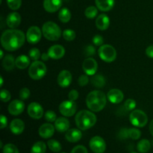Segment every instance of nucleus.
<instances>
[{"instance_id": "nucleus-1", "label": "nucleus", "mask_w": 153, "mask_h": 153, "mask_svg": "<svg viewBox=\"0 0 153 153\" xmlns=\"http://www.w3.org/2000/svg\"><path fill=\"white\" fill-rule=\"evenodd\" d=\"M25 35L22 31L10 28L4 31L1 37V43L5 50L12 52L19 49L23 46Z\"/></svg>"}, {"instance_id": "nucleus-2", "label": "nucleus", "mask_w": 153, "mask_h": 153, "mask_svg": "<svg viewBox=\"0 0 153 153\" xmlns=\"http://www.w3.org/2000/svg\"><path fill=\"white\" fill-rule=\"evenodd\" d=\"M107 103V97L101 91H94L88 94L86 98V104L88 108L94 112L102 110Z\"/></svg>"}, {"instance_id": "nucleus-3", "label": "nucleus", "mask_w": 153, "mask_h": 153, "mask_svg": "<svg viewBox=\"0 0 153 153\" xmlns=\"http://www.w3.org/2000/svg\"><path fill=\"white\" fill-rule=\"evenodd\" d=\"M97 116L93 112L88 110H82L77 113L75 121L78 128L80 130H88L92 128L97 123Z\"/></svg>"}, {"instance_id": "nucleus-4", "label": "nucleus", "mask_w": 153, "mask_h": 153, "mask_svg": "<svg viewBox=\"0 0 153 153\" xmlns=\"http://www.w3.org/2000/svg\"><path fill=\"white\" fill-rule=\"evenodd\" d=\"M42 32L45 38L50 41H57L61 36V30L60 27L52 21L46 22L43 24Z\"/></svg>"}, {"instance_id": "nucleus-5", "label": "nucleus", "mask_w": 153, "mask_h": 153, "mask_svg": "<svg viewBox=\"0 0 153 153\" xmlns=\"http://www.w3.org/2000/svg\"><path fill=\"white\" fill-rule=\"evenodd\" d=\"M47 68L44 63L42 61H34L30 65L28 69V76L34 80H40L46 76Z\"/></svg>"}, {"instance_id": "nucleus-6", "label": "nucleus", "mask_w": 153, "mask_h": 153, "mask_svg": "<svg viewBox=\"0 0 153 153\" xmlns=\"http://www.w3.org/2000/svg\"><path fill=\"white\" fill-rule=\"evenodd\" d=\"M100 58L105 62H113L117 58V51L114 46L109 44L102 45L98 49Z\"/></svg>"}, {"instance_id": "nucleus-7", "label": "nucleus", "mask_w": 153, "mask_h": 153, "mask_svg": "<svg viewBox=\"0 0 153 153\" xmlns=\"http://www.w3.org/2000/svg\"><path fill=\"white\" fill-rule=\"evenodd\" d=\"M129 120L134 126L142 128L147 124L148 117L144 111L137 109L131 112L129 115Z\"/></svg>"}, {"instance_id": "nucleus-8", "label": "nucleus", "mask_w": 153, "mask_h": 153, "mask_svg": "<svg viewBox=\"0 0 153 153\" xmlns=\"http://www.w3.org/2000/svg\"><path fill=\"white\" fill-rule=\"evenodd\" d=\"M77 110V105L75 102L71 100L64 101L60 104L59 111L65 117H72L76 114Z\"/></svg>"}, {"instance_id": "nucleus-9", "label": "nucleus", "mask_w": 153, "mask_h": 153, "mask_svg": "<svg viewBox=\"0 0 153 153\" xmlns=\"http://www.w3.org/2000/svg\"><path fill=\"white\" fill-rule=\"evenodd\" d=\"M89 146L94 153H104L106 149V143L100 136H94L91 139Z\"/></svg>"}, {"instance_id": "nucleus-10", "label": "nucleus", "mask_w": 153, "mask_h": 153, "mask_svg": "<svg viewBox=\"0 0 153 153\" xmlns=\"http://www.w3.org/2000/svg\"><path fill=\"white\" fill-rule=\"evenodd\" d=\"M42 31L39 27L31 26L26 32L27 41L31 44H36L40 40L42 37Z\"/></svg>"}, {"instance_id": "nucleus-11", "label": "nucleus", "mask_w": 153, "mask_h": 153, "mask_svg": "<svg viewBox=\"0 0 153 153\" xmlns=\"http://www.w3.org/2000/svg\"><path fill=\"white\" fill-rule=\"evenodd\" d=\"M98 69V64L94 58H87L82 63V70L88 76H94Z\"/></svg>"}, {"instance_id": "nucleus-12", "label": "nucleus", "mask_w": 153, "mask_h": 153, "mask_svg": "<svg viewBox=\"0 0 153 153\" xmlns=\"http://www.w3.org/2000/svg\"><path fill=\"white\" fill-rule=\"evenodd\" d=\"M27 111L28 114L34 120L40 119L43 115V108L37 102L30 103L28 106Z\"/></svg>"}, {"instance_id": "nucleus-13", "label": "nucleus", "mask_w": 153, "mask_h": 153, "mask_svg": "<svg viewBox=\"0 0 153 153\" xmlns=\"http://www.w3.org/2000/svg\"><path fill=\"white\" fill-rule=\"evenodd\" d=\"M8 112L11 115L17 116L21 114L25 109V104L22 100H14L9 104L8 105Z\"/></svg>"}, {"instance_id": "nucleus-14", "label": "nucleus", "mask_w": 153, "mask_h": 153, "mask_svg": "<svg viewBox=\"0 0 153 153\" xmlns=\"http://www.w3.org/2000/svg\"><path fill=\"white\" fill-rule=\"evenodd\" d=\"M72 79H73V78H72L71 73L68 70H64L60 72V73L58 74L57 81H58V85L61 88H64L70 86L72 82Z\"/></svg>"}, {"instance_id": "nucleus-15", "label": "nucleus", "mask_w": 153, "mask_h": 153, "mask_svg": "<svg viewBox=\"0 0 153 153\" xmlns=\"http://www.w3.org/2000/svg\"><path fill=\"white\" fill-rule=\"evenodd\" d=\"M48 54H49L50 58L54 60H58L62 58L65 55V49L61 45H53L51 46L48 50Z\"/></svg>"}, {"instance_id": "nucleus-16", "label": "nucleus", "mask_w": 153, "mask_h": 153, "mask_svg": "<svg viewBox=\"0 0 153 153\" xmlns=\"http://www.w3.org/2000/svg\"><path fill=\"white\" fill-rule=\"evenodd\" d=\"M55 128L53 125L50 123H44L39 128V135L44 139L50 138L55 133Z\"/></svg>"}, {"instance_id": "nucleus-17", "label": "nucleus", "mask_w": 153, "mask_h": 153, "mask_svg": "<svg viewBox=\"0 0 153 153\" xmlns=\"http://www.w3.org/2000/svg\"><path fill=\"white\" fill-rule=\"evenodd\" d=\"M108 100L113 104H118L124 99L123 93L119 89H111L107 94Z\"/></svg>"}, {"instance_id": "nucleus-18", "label": "nucleus", "mask_w": 153, "mask_h": 153, "mask_svg": "<svg viewBox=\"0 0 153 153\" xmlns=\"http://www.w3.org/2000/svg\"><path fill=\"white\" fill-rule=\"evenodd\" d=\"M21 16L17 12H12L6 18V24L10 28H16L20 25Z\"/></svg>"}, {"instance_id": "nucleus-19", "label": "nucleus", "mask_w": 153, "mask_h": 153, "mask_svg": "<svg viewBox=\"0 0 153 153\" xmlns=\"http://www.w3.org/2000/svg\"><path fill=\"white\" fill-rule=\"evenodd\" d=\"M62 5V0H44L43 7L46 11L54 13L60 9Z\"/></svg>"}, {"instance_id": "nucleus-20", "label": "nucleus", "mask_w": 153, "mask_h": 153, "mask_svg": "<svg viewBox=\"0 0 153 153\" xmlns=\"http://www.w3.org/2000/svg\"><path fill=\"white\" fill-rule=\"evenodd\" d=\"M82 137V133L80 129L78 128H71L66 132L65 138L67 141L70 143H76L79 141Z\"/></svg>"}, {"instance_id": "nucleus-21", "label": "nucleus", "mask_w": 153, "mask_h": 153, "mask_svg": "<svg viewBox=\"0 0 153 153\" xmlns=\"http://www.w3.org/2000/svg\"><path fill=\"white\" fill-rule=\"evenodd\" d=\"M25 129V123L20 119H14L10 122V130L13 134H20Z\"/></svg>"}, {"instance_id": "nucleus-22", "label": "nucleus", "mask_w": 153, "mask_h": 153, "mask_svg": "<svg viewBox=\"0 0 153 153\" xmlns=\"http://www.w3.org/2000/svg\"><path fill=\"white\" fill-rule=\"evenodd\" d=\"M110 25V19L108 16L105 13H102L100 16H97L96 19V26L97 28L101 31H105L108 29Z\"/></svg>"}, {"instance_id": "nucleus-23", "label": "nucleus", "mask_w": 153, "mask_h": 153, "mask_svg": "<svg viewBox=\"0 0 153 153\" xmlns=\"http://www.w3.org/2000/svg\"><path fill=\"white\" fill-rule=\"evenodd\" d=\"M55 127L58 132H66L70 128V121L66 117L57 118L55 121Z\"/></svg>"}, {"instance_id": "nucleus-24", "label": "nucleus", "mask_w": 153, "mask_h": 153, "mask_svg": "<svg viewBox=\"0 0 153 153\" xmlns=\"http://www.w3.org/2000/svg\"><path fill=\"white\" fill-rule=\"evenodd\" d=\"M95 2L97 8L104 12L111 10L114 5V0H95Z\"/></svg>"}, {"instance_id": "nucleus-25", "label": "nucleus", "mask_w": 153, "mask_h": 153, "mask_svg": "<svg viewBox=\"0 0 153 153\" xmlns=\"http://www.w3.org/2000/svg\"><path fill=\"white\" fill-rule=\"evenodd\" d=\"M16 66V60H14L13 55H7L3 58L2 67L7 71H11Z\"/></svg>"}, {"instance_id": "nucleus-26", "label": "nucleus", "mask_w": 153, "mask_h": 153, "mask_svg": "<svg viewBox=\"0 0 153 153\" xmlns=\"http://www.w3.org/2000/svg\"><path fill=\"white\" fill-rule=\"evenodd\" d=\"M30 65V58L26 55H19L16 58V67L20 70H24Z\"/></svg>"}, {"instance_id": "nucleus-27", "label": "nucleus", "mask_w": 153, "mask_h": 153, "mask_svg": "<svg viewBox=\"0 0 153 153\" xmlns=\"http://www.w3.org/2000/svg\"><path fill=\"white\" fill-rule=\"evenodd\" d=\"M91 84L94 87L98 88H102L105 85V79L102 75H94L91 79Z\"/></svg>"}, {"instance_id": "nucleus-28", "label": "nucleus", "mask_w": 153, "mask_h": 153, "mask_svg": "<svg viewBox=\"0 0 153 153\" xmlns=\"http://www.w3.org/2000/svg\"><path fill=\"white\" fill-rule=\"evenodd\" d=\"M151 149V143L147 139H143L137 143V149L140 153H146Z\"/></svg>"}, {"instance_id": "nucleus-29", "label": "nucleus", "mask_w": 153, "mask_h": 153, "mask_svg": "<svg viewBox=\"0 0 153 153\" xmlns=\"http://www.w3.org/2000/svg\"><path fill=\"white\" fill-rule=\"evenodd\" d=\"M58 19L63 23H67L71 19V13L67 7L61 9L58 13Z\"/></svg>"}, {"instance_id": "nucleus-30", "label": "nucleus", "mask_w": 153, "mask_h": 153, "mask_svg": "<svg viewBox=\"0 0 153 153\" xmlns=\"http://www.w3.org/2000/svg\"><path fill=\"white\" fill-rule=\"evenodd\" d=\"M46 145L43 141H37L31 149V153H46Z\"/></svg>"}, {"instance_id": "nucleus-31", "label": "nucleus", "mask_w": 153, "mask_h": 153, "mask_svg": "<svg viewBox=\"0 0 153 153\" xmlns=\"http://www.w3.org/2000/svg\"><path fill=\"white\" fill-rule=\"evenodd\" d=\"M47 145L49 149L53 152H59L61 150V144L56 140L52 139L48 140Z\"/></svg>"}, {"instance_id": "nucleus-32", "label": "nucleus", "mask_w": 153, "mask_h": 153, "mask_svg": "<svg viewBox=\"0 0 153 153\" xmlns=\"http://www.w3.org/2000/svg\"><path fill=\"white\" fill-rule=\"evenodd\" d=\"M97 13H98V10L95 6H90L87 7L85 11V16L88 19H94L97 16Z\"/></svg>"}, {"instance_id": "nucleus-33", "label": "nucleus", "mask_w": 153, "mask_h": 153, "mask_svg": "<svg viewBox=\"0 0 153 153\" xmlns=\"http://www.w3.org/2000/svg\"><path fill=\"white\" fill-rule=\"evenodd\" d=\"M63 37H64V40L67 41H73L75 40L76 37V32L73 30L71 29H66L63 31Z\"/></svg>"}, {"instance_id": "nucleus-34", "label": "nucleus", "mask_w": 153, "mask_h": 153, "mask_svg": "<svg viewBox=\"0 0 153 153\" xmlns=\"http://www.w3.org/2000/svg\"><path fill=\"white\" fill-rule=\"evenodd\" d=\"M128 134L129 138H131L132 140H138L141 136V132L137 128H131L128 129Z\"/></svg>"}, {"instance_id": "nucleus-35", "label": "nucleus", "mask_w": 153, "mask_h": 153, "mask_svg": "<svg viewBox=\"0 0 153 153\" xmlns=\"http://www.w3.org/2000/svg\"><path fill=\"white\" fill-rule=\"evenodd\" d=\"M3 153H19L18 148L13 143L5 144L2 148Z\"/></svg>"}, {"instance_id": "nucleus-36", "label": "nucleus", "mask_w": 153, "mask_h": 153, "mask_svg": "<svg viewBox=\"0 0 153 153\" xmlns=\"http://www.w3.org/2000/svg\"><path fill=\"white\" fill-rule=\"evenodd\" d=\"M28 56H29L30 59L33 60V61H37L39 58H41L40 51L37 48H32L28 52Z\"/></svg>"}, {"instance_id": "nucleus-37", "label": "nucleus", "mask_w": 153, "mask_h": 153, "mask_svg": "<svg viewBox=\"0 0 153 153\" xmlns=\"http://www.w3.org/2000/svg\"><path fill=\"white\" fill-rule=\"evenodd\" d=\"M7 4L11 10H16L20 7L22 0H7Z\"/></svg>"}, {"instance_id": "nucleus-38", "label": "nucleus", "mask_w": 153, "mask_h": 153, "mask_svg": "<svg viewBox=\"0 0 153 153\" xmlns=\"http://www.w3.org/2000/svg\"><path fill=\"white\" fill-rule=\"evenodd\" d=\"M96 54V49L92 45H88L84 49V55L86 57L93 56Z\"/></svg>"}, {"instance_id": "nucleus-39", "label": "nucleus", "mask_w": 153, "mask_h": 153, "mask_svg": "<svg viewBox=\"0 0 153 153\" xmlns=\"http://www.w3.org/2000/svg\"><path fill=\"white\" fill-rule=\"evenodd\" d=\"M136 105L137 103H136L135 100L133 99H128L124 103V106L127 111H133L136 108Z\"/></svg>"}, {"instance_id": "nucleus-40", "label": "nucleus", "mask_w": 153, "mask_h": 153, "mask_svg": "<svg viewBox=\"0 0 153 153\" xmlns=\"http://www.w3.org/2000/svg\"><path fill=\"white\" fill-rule=\"evenodd\" d=\"M0 97H1V100L3 102H7L10 101L11 99L10 93L5 89L1 90V93H0Z\"/></svg>"}, {"instance_id": "nucleus-41", "label": "nucleus", "mask_w": 153, "mask_h": 153, "mask_svg": "<svg viewBox=\"0 0 153 153\" xmlns=\"http://www.w3.org/2000/svg\"><path fill=\"white\" fill-rule=\"evenodd\" d=\"M45 119L48 122H54V121H55L57 120V115L52 111H47L46 112V114H45Z\"/></svg>"}, {"instance_id": "nucleus-42", "label": "nucleus", "mask_w": 153, "mask_h": 153, "mask_svg": "<svg viewBox=\"0 0 153 153\" xmlns=\"http://www.w3.org/2000/svg\"><path fill=\"white\" fill-rule=\"evenodd\" d=\"M30 95H31V92H30L29 89L27 88H22L19 91V97H20L21 100H28Z\"/></svg>"}, {"instance_id": "nucleus-43", "label": "nucleus", "mask_w": 153, "mask_h": 153, "mask_svg": "<svg viewBox=\"0 0 153 153\" xmlns=\"http://www.w3.org/2000/svg\"><path fill=\"white\" fill-rule=\"evenodd\" d=\"M89 82V78H88V75H82L79 76V79H78V83L81 87H84L87 85Z\"/></svg>"}, {"instance_id": "nucleus-44", "label": "nucleus", "mask_w": 153, "mask_h": 153, "mask_svg": "<svg viewBox=\"0 0 153 153\" xmlns=\"http://www.w3.org/2000/svg\"><path fill=\"white\" fill-rule=\"evenodd\" d=\"M103 42H104V40H103V37H102L101 35H99V34H97V35L94 36L93 37V43L95 46H102Z\"/></svg>"}, {"instance_id": "nucleus-45", "label": "nucleus", "mask_w": 153, "mask_h": 153, "mask_svg": "<svg viewBox=\"0 0 153 153\" xmlns=\"http://www.w3.org/2000/svg\"><path fill=\"white\" fill-rule=\"evenodd\" d=\"M70 153H88V152L85 146H82V145H78L72 149Z\"/></svg>"}, {"instance_id": "nucleus-46", "label": "nucleus", "mask_w": 153, "mask_h": 153, "mask_svg": "<svg viewBox=\"0 0 153 153\" xmlns=\"http://www.w3.org/2000/svg\"><path fill=\"white\" fill-rule=\"evenodd\" d=\"M68 98L69 100H71V101L75 102L78 98H79V92L76 90H72L70 91L68 94Z\"/></svg>"}, {"instance_id": "nucleus-47", "label": "nucleus", "mask_w": 153, "mask_h": 153, "mask_svg": "<svg viewBox=\"0 0 153 153\" xmlns=\"http://www.w3.org/2000/svg\"><path fill=\"white\" fill-rule=\"evenodd\" d=\"M7 117H6L4 115L1 114V116H0V128H1V129H3V128H4L6 126H7Z\"/></svg>"}, {"instance_id": "nucleus-48", "label": "nucleus", "mask_w": 153, "mask_h": 153, "mask_svg": "<svg viewBox=\"0 0 153 153\" xmlns=\"http://www.w3.org/2000/svg\"><path fill=\"white\" fill-rule=\"evenodd\" d=\"M146 54L149 58H153V45H151L146 48Z\"/></svg>"}, {"instance_id": "nucleus-49", "label": "nucleus", "mask_w": 153, "mask_h": 153, "mask_svg": "<svg viewBox=\"0 0 153 153\" xmlns=\"http://www.w3.org/2000/svg\"><path fill=\"white\" fill-rule=\"evenodd\" d=\"M120 136L121 138L125 139V138H128V129L127 128H122L120 132Z\"/></svg>"}, {"instance_id": "nucleus-50", "label": "nucleus", "mask_w": 153, "mask_h": 153, "mask_svg": "<svg viewBox=\"0 0 153 153\" xmlns=\"http://www.w3.org/2000/svg\"><path fill=\"white\" fill-rule=\"evenodd\" d=\"M49 58H50V57H49V54L46 53V52H44V53H43L41 55V59L44 61H48V60L49 59Z\"/></svg>"}, {"instance_id": "nucleus-51", "label": "nucleus", "mask_w": 153, "mask_h": 153, "mask_svg": "<svg viewBox=\"0 0 153 153\" xmlns=\"http://www.w3.org/2000/svg\"><path fill=\"white\" fill-rule=\"evenodd\" d=\"M149 131H150L151 134L153 136V120L151 121L150 124H149Z\"/></svg>"}, {"instance_id": "nucleus-52", "label": "nucleus", "mask_w": 153, "mask_h": 153, "mask_svg": "<svg viewBox=\"0 0 153 153\" xmlns=\"http://www.w3.org/2000/svg\"><path fill=\"white\" fill-rule=\"evenodd\" d=\"M0 79H1V84H0V85H1V87L3 86V83H4V81H3V78L2 76H0Z\"/></svg>"}, {"instance_id": "nucleus-53", "label": "nucleus", "mask_w": 153, "mask_h": 153, "mask_svg": "<svg viewBox=\"0 0 153 153\" xmlns=\"http://www.w3.org/2000/svg\"><path fill=\"white\" fill-rule=\"evenodd\" d=\"M0 54H1V57H0V58H1V59H2L3 58V51L2 50H0Z\"/></svg>"}, {"instance_id": "nucleus-54", "label": "nucleus", "mask_w": 153, "mask_h": 153, "mask_svg": "<svg viewBox=\"0 0 153 153\" xmlns=\"http://www.w3.org/2000/svg\"><path fill=\"white\" fill-rule=\"evenodd\" d=\"M131 153H137V152H131Z\"/></svg>"}, {"instance_id": "nucleus-55", "label": "nucleus", "mask_w": 153, "mask_h": 153, "mask_svg": "<svg viewBox=\"0 0 153 153\" xmlns=\"http://www.w3.org/2000/svg\"><path fill=\"white\" fill-rule=\"evenodd\" d=\"M61 153H65V152H61Z\"/></svg>"}]
</instances>
